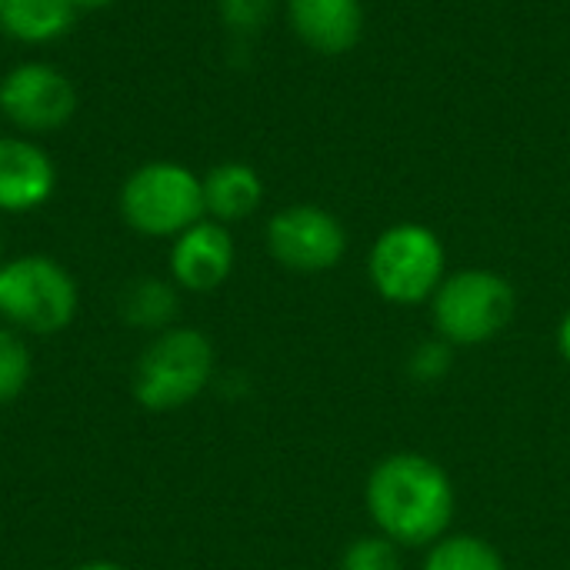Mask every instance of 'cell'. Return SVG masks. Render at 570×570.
Instances as JSON below:
<instances>
[{
	"label": "cell",
	"mask_w": 570,
	"mask_h": 570,
	"mask_svg": "<svg viewBox=\"0 0 570 570\" xmlns=\"http://www.w3.org/2000/svg\"><path fill=\"white\" fill-rule=\"evenodd\" d=\"M337 570H404V548L371 531L344 548Z\"/></svg>",
	"instance_id": "obj_17"
},
{
	"label": "cell",
	"mask_w": 570,
	"mask_h": 570,
	"mask_svg": "<svg viewBox=\"0 0 570 570\" xmlns=\"http://www.w3.org/2000/svg\"><path fill=\"white\" fill-rule=\"evenodd\" d=\"M33 374V357H30V344L23 341L20 331L13 327H0V407L13 404Z\"/></svg>",
	"instance_id": "obj_16"
},
{
	"label": "cell",
	"mask_w": 570,
	"mask_h": 570,
	"mask_svg": "<svg viewBox=\"0 0 570 570\" xmlns=\"http://www.w3.org/2000/svg\"><path fill=\"white\" fill-rule=\"evenodd\" d=\"M277 0H217L220 20L227 23V30L250 37L257 30L267 27V20L274 17Z\"/></svg>",
	"instance_id": "obj_19"
},
{
	"label": "cell",
	"mask_w": 570,
	"mask_h": 570,
	"mask_svg": "<svg viewBox=\"0 0 570 570\" xmlns=\"http://www.w3.org/2000/svg\"><path fill=\"white\" fill-rule=\"evenodd\" d=\"M364 508L377 534L404 551H428L451 531L458 491L441 461L421 451H394L371 468Z\"/></svg>",
	"instance_id": "obj_1"
},
{
	"label": "cell",
	"mask_w": 570,
	"mask_h": 570,
	"mask_svg": "<svg viewBox=\"0 0 570 570\" xmlns=\"http://www.w3.org/2000/svg\"><path fill=\"white\" fill-rule=\"evenodd\" d=\"M558 354H561V361L570 367V311L561 317V324H558Z\"/></svg>",
	"instance_id": "obj_20"
},
{
	"label": "cell",
	"mask_w": 570,
	"mask_h": 570,
	"mask_svg": "<svg viewBox=\"0 0 570 570\" xmlns=\"http://www.w3.org/2000/svg\"><path fill=\"white\" fill-rule=\"evenodd\" d=\"M73 570H124L120 564H114V561H87V564H80V568Z\"/></svg>",
	"instance_id": "obj_22"
},
{
	"label": "cell",
	"mask_w": 570,
	"mask_h": 570,
	"mask_svg": "<svg viewBox=\"0 0 570 570\" xmlns=\"http://www.w3.org/2000/svg\"><path fill=\"white\" fill-rule=\"evenodd\" d=\"M117 204L124 224L144 237H177L207 217L204 180L174 160H150L137 167L124 180Z\"/></svg>",
	"instance_id": "obj_5"
},
{
	"label": "cell",
	"mask_w": 570,
	"mask_h": 570,
	"mask_svg": "<svg viewBox=\"0 0 570 570\" xmlns=\"http://www.w3.org/2000/svg\"><path fill=\"white\" fill-rule=\"evenodd\" d=\"M57 167L50 154L27 137H0V214H27L50 200Z\"/></svg>",
	"instance_id": "obj_10"
},
{
	"label": "cell",
	"mask_w": 570,
	"mask_h": 570,
	"mask_svg": "<svg viewBox=\"0 0 570 570\" xmlns=\"http://www.w3.org/2000/svg\"><path fill=\"white\" fill-rule=\"evenodd\" d=\"M0 114L27 134H53L77 114V87L53 63H17L0 80Z\"/></svg>",
	"instance_id": "obj_8"
},
{
	"label": "cell",
	"mask_w": 570,
	"mask_h": 570,
	"mask_svg": "<svg viewBox=\"0 0 570 570\" xmlns=\"http://www.w3.org/2000/svg\"><path fill=\"white\" fill-rule=\"evenodd\" d=\"M267 254L294 274H324L334 271L347 254L344 224L317 204L281 207L264 230Z\"/></svg>",
	"instance_id": "obj_7"
},
{
	"label": "cell",
	"mask_w": 570,
	"mask_h": 570,
	"mask_svg": "<svg viewBox=\"0 0 570 570\" xmlns=\"http://www.w3.org/2000/svg\"><path fill=\"white\" fill-rule=\"evenodd\" d=\"M421 570H508V561L488 538L448 531L424 551Z\"/></svg>",
	"instance_id": "obj_15"
},
{
	"label": "cell",
	"mask_w": 570,
	"mask_h": 570,
	"mask_svg": "<svg viewBox=\"0 0 570 570\" xmlns=\"http://www.w3.org/2000/svg\"><path fill=\"white\" fill-rule=\"evenodd\" d=\"M454 364V347L448 341H441L438 334L421 341L411 354H407V374L417 384H441L451 374Z\"/></svg>",
	"instance_id": "obj_18"
},
{
	"label": "cell",
	"mask_w": 570,
	"mask_h": 570,
	"mask_svg": "<svg viewBox=\"0 0 570 570\" xmlns=\"http://www.w3.org/2000/svg\"><path fill=\"white\" fill-rule=\"evenodd\" d=\"M367 277L377 297L394 307L431 304L441 281L448 277L444 240L428 224H394L377 234L367 250Z\"/></svg>",
	"instance_id": "obj_4"
},
{
	"label": "cell",
	"mask_w": 570,
	"mask_h": 570,
	"mask_svg": "<svg viewBox=\"0 0 570 570\" xmlns=\"http://www.w3.org/2000/svg\"><path fill=\"white\" fill-rule=\"evenodd\" d=\"M114 0H73L77 10H100V7H110Z\"/></svg>",
	"instance_id": "obj_21"
},
{
	"label": "cell",
	"mask_w": 570,
	"mask_h": 570,
	"mask_svg": "<svg viewBox=\"0 0 570 570\" xmlns=\"http://www.w3.org/2000/svg\"><path fill=\"white\" fill-rule=\"evenodd\" d=\"M0 10H3V0H0Z\"/></svg>",
	"instance_id": "obj_23"
},
{
	"label": "cell",
	"mask_w": 570,
	"mask_h": 570,
	"mask_svg": "<svg viewBox=\"0 0 570 570\" xmlns=\"http://www.w3.org/2000/svg\"><path fill=\"white\" fill-rule=\"evenodd\" d=\"M217 354L204 331L167 327L154 334L134 371V401L150 414H170L197 401L214 381Z\"/></svg>",
	"instance_id": "obj_3"
},
{
	"label": "cell",
	"mask_w": 570,
	"mask_h": 570,
	"mask_svg": "<svg viewBox=\"0 0 570 570\" xmlns=\"http://www.w3.org/2000/svg\"><path fill=\"white\" fill-rule=\"evenodd\" d=\"M428 307L441 341L451 347H484L514 324L518 291L491 267H464L441 281Z\"/></svg>",
	"instance_id": "obj_2"
},
{
	"label": "cell",
	"mask_w": 570,
	"mask_h": 570,
	"mask_svg": "<svg viewBox=\"0 0 570 570\" xmlns=\"http://www.w3.org/2000/svg\"><path fill=\"white\" fill-rule=\"evenodd\" d=\"M77 284L63 264L23 254L0 264V317L23 334H60L77 317Z\"/></svg>",
	"instance_id": "obj_6"
},
{
	"label": "cell",
	"mask_w": 570,
	"mask_h": 570,
	"mask_svg": "<svg viewBox=\"0 0 570 570\" xmlns=\"http://www.w3.org/2000/svg\"><path fill=\"white\" fill-rule=\"evenodd\" d=\"M204 180V210L217 224L247 220L264 204V180L250 164L227 160L217 164Z\"/></svg>",
	"instance_id": "obj_12"
},
{
	"label": "cell",
	"mask_w": 570,
	"mask_h": 570,
	"mask_svg": "<svg viewBox=\"0 0 570 570\" xmlns=\"http://www.w3.org/2000/svg\"><path fill=\"white\" fill-rule=\"evenodd\" d=\"M177 307H180L177 284H167L160 277H140L120 297V317L130 327H140L150 334L167 331L177 317Z\"/></svg>",
	"instance_id": "obj_14"
},
{
	"label": "cell",
	"mask_w": 570,
	"mask_h": 570,
	"mask_svg": "<svg viewBox=\"0 0 570 570\" xmlns=\"http://www.w3.org/2000/svg\"><path fill=\"white\" fill-rule=\"evenodd\" d=\"M234 261H237V247H234L227 224L204 217L174 237L170 277L177 287L190 294H207V291H217L230 277Z\"/></svg>",
	"instance_id": "obj_9"
},
{
	"label": "cell",
	"mask_w": 570,
	"mask_h": 570,
	"mask_svg": "<svg viewBox=\"0 0 570 570\" xmlns=\"http://www.w3.org/2000/svg\"><path fill=\"white\" fill-rule=\"evenodd\" d=\"M73 0H3L0 27L20 43H50L73 23Z\"/></svg>",
	"instance_id": "obj_13"
},
{
	"label": "cell",
	"mask_w": 570,
	"mask_h": 570,
	"mask_svg": "<svg viewBox=\"0 0 570 570\" xmlns=\"http://www.w3.org/2000/svg\"><path fill=\"white\" fill-rule=\"evenodd\" d=\"M291 30L304 47L324 57H341L357 47L364 33L361 0H287Z\"/></svg>",
	"instance_id": "obj_11"
}]
</instances>
